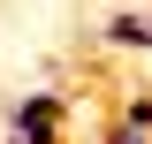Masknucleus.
<instances>
[{
  "instance_id": "obj_2",
  "label": "nucleus",
  "mask_w": 152,
  "mask_h": 144,
  "mask_svg": "<svg viewBox=\"0 0 152 144\" xmlns=\"http://www.w3.org/2000/svg\"><path fill=\"white\" fill-rule=\"evenodd\" d=\"M99 144H152V91H129L114 106V121L99 129Z\"/></svg>"
},
{
  "instance_id": "obj_1",
  "label": "nucleus",
  "mask_w": 152,
  "mask_h": 144,
  "mask_svg": "<svg viewBox=\"0 0 152 144\" xmlns=\"http://www.w3.org/2000/svg\"><path fill=\"white\" fill-rule=\"evenodd\" d=\"M61 114H69V99H61V91H23L15 106H8V137L61 144Z\"/></svg>"
},
{
  "instance_id": "obj_3",
  "label": "nucleus",
  "mask_w": 152,
  "mask_h": 144,
  "mask_svg": "<svg viewBox=\"0 0 152 144\" xmlns=\"http://www.w3.org/2000/svg\"><path fill=\"white\" fill-rule=\"evenodd\" d=\"M99 38H107V46H145V53H152V15H107Z\"/></svg>"
}]
</instances>
